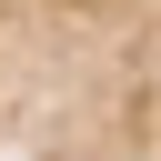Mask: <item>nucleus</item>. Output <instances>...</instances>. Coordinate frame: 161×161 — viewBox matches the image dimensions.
I'll return each mask as SVG.
<instances>
[{
    "label": "nucleus",
    "instance_id": "obj_2",
    "mask_svg": "<svg viewBox=\"0 0 161 161\" xmlns=\"http://www.w3.org/2000/svg\"><path fill=\"white\" fill-rule=\"evenodd\" d=\"M40 161H161V20L101 70V91L60 121Z\"/></svg>",
    "mask_w": 161,
    "mask_h": 161
},
{
    "label": "nucleus",
    "instance_id": "obj_1",
    "mask_svg": "<svg viewBox=\"0 0 161 161\" xmlns=\"http://www.w3.org/2000/svg\"><path fill=\"white\" fill-rule=\"evenodd\" d=\"M151 20L161 0H0V161H40Z\"/></svg>",
    "mask_w": 161,
    "mask_h": 161
}]
</instances>
